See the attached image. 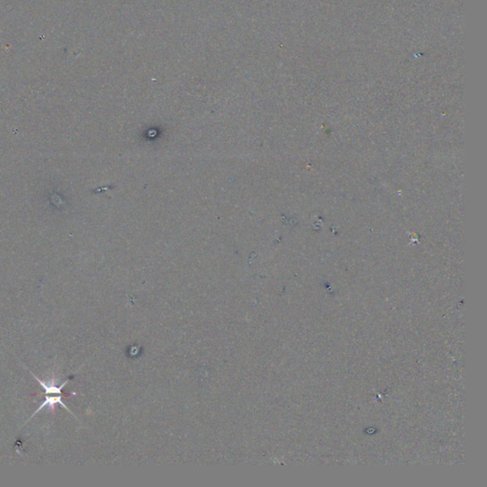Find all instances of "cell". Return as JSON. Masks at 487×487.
Here are the masks:
<instances>
[{
  "mask_svg": "<svg viewBox=\"0 0 487 487\" xmlns=\"http://www.w3.org/2000/svg\"><path fill=\"white\" fill-rule=\"evenodd\" d=\"M62 397H64V395L46 396L45 400L41 402L40 406H38V407H37V409L34 411V414H33V415H32V416H31V417L28 419V421L26 422L24 425H26V424H27V423H28L30 420L33 419L34 415H36V414H37L39 411L41 410L42 408H44L45 406H48V407L51 409V413H53V410L55 409V405H56V404H59V405H61V406H63V407L66 409V410L68 411V412H69L71 414H73V412L68 409V407L66 406V404H65V403L63 402V401H62Z\"/></svg>",
  "mask_w": 487,
  "mask_h": 487,
  "instance_id": "1",
  "label": "cell"
},
{
  "mask_svg": "<svg viewBox=\"0 0 487 487\" xmlns=\"http://www.w3.org/2000/svg\"><path fill=\"white\" fill-rule=\"evenodd\" d=\"M27 370H28V371L31 373V375H33V376L34 377V379L36 380V382H37L39 385L42 386V388L44 389V391H45L44 394H48V395H50V394H54V395H64V396H67V394H63V392H62V389H63V387H64L65 385H67L68 382H69L68 380V381H66L65 383H63V384H62L61 385H55V384H54V380H53V379L51 380L50 384H47L46 382H44V381H42V380H40L38 377L35 376V375H34V373H33L31 370H29V369H27Z\"/></svg>",
  "mask_w": 487,
  "mask_h": 487,
  "instance_id": "2",
  "label": "cell"
}]
</instances>
